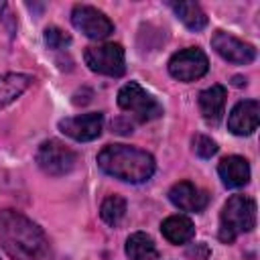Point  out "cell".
I'll return each mask as SVG.
<instances>
[{
	"label": "cell",
	"mask_w": 260,
	"mask_h": 260,
	"mask_svg": "<svg viewBox=\"0 0 260 260\" xmlns=\"http://www.w3.org/2000/svg\"><path fill=\"white\" fill-rule=\"evenodd\" d=\"M0 244L12 260H53L45 232L16 209L0 211Z\"/></svg>",
	"instance_id": "1"
},
{
	"label": "cell",
	"mask_w": 260,
	"mask_h": 260,
	"mask_svg": "<svg viewBox=\"0 0 260 260\" xmlns=\"http://www.w3.org/2000/svg\"><path fill=\"white\" fill-rule=\"evenodd\" d=\"M98 167L124 183H144L152 177L156 162L150 152L128 146V144H108L98 152Z\"/></svg>",
	"instance_id": "2"
},
{
	"label": "cell",
	"mask_w": 260,
	"mask_h": 260,
	"mask_svg": "<svg viewBox=\"0 0 260 260\" xmlns=\"http://www.w3.org/2000/svg\"><path fill=\"white\" fill-rule=\"evenodd\" d=\"M256 225V201L246 195H232L219 215V240L232 244L240 234L252 232Z\"/></svg>",
	"instance_id": "3"
},
{
	"label": "cell",
	"mask_w": 260,
	"mask_h": 260,
	"mask_svg": "<svg viewBox=\"0 0 260 260\" xmlns=\"http://www.w3.org/2000/svg\"><path fill=\"white\" fill-rule=\"evenodd\" d=\"M118 106L138 122H150L162 114V106L136 81H128L118 91Z\"/></svg>",
	"instance_id": "4"
},
{
	"label": "cell",
	"mask_w": 260,
	"mask_h": 260,
	"mask_svg": "<svg viewBox=\"0 0 260 260\" xmlns=\"http://www.w3.org/2000/svg\"><path fill=\"white\" fill-rule=\"evenodd\" d=\"M35 160L39 165V169L51 177H61V175H67L75 169L77 165V154L75 150H71L67 144H63L61 140H45L37 154H35Z\"/></svg>",
	"instance_id": "5"
},
{
	"label": "cell",
	"mask_w": 260,
	"mask_h": 260,
	"mask_svg": "<svg viewBox=\"0 0 260 260\" xmlns=\"http://www.w3.org/2000/svg\"><path fill=\"white\" fill-rule=\"evenodd\" d=\"M85 65L100 75L108 77H120L126 71V57L124 49L118 43H104V45H91L83 53Z\"/></svg>",
	"instance_id": "6"
},
{
	"label": "cell",
	"mask_w": 260,
	"mask_h": 260,
	"mask_svg": "<svg viewBox=\"0 0 260 260\" xmlns=\"http://www.w3.org/2000/svg\"><path fill=\"white\" fill-rule=\"evenodd\" d=\"M207 69H209L207 55L199 47H187L183 51H177L169 59V73L179 81H195L203 77Z\"/></svg>",
	"instance_id": "7"
},
{
	"label": "cell",
	"mask_w": 260,
	"mask_h": 260,
	"mask_svg": "<svg viewBox=\"0 0 260 260\" xmlns=\"http://www.w3.org/2000/svg\"><path fill=\"white\" fill-rule=\"evenodd\" d=\"M71 22L77 30H81L89 39H106L114 32V22L98 8L87 4H77L71 10Z\"/></svg>",
	"instance_id": "8"
},
{
	"label": "cell",
	"mask_w": 260,
	"mask_h": 260,
	"mask_svg": "<svg viewBox=\"0 0 260 260\" xmlns=\"http://www.w3.org/2000/svg\"><path fill=\"white\" fill-rule=\"evenodd\" d=\"M211 47L213 51L230 61V63H238V65H248L256 59V49L240 39H236L234 35L225 32V30H215L211 37Z\"/></svg>",
	"instance_id": "9"
},
{
	"label": "cell",
	"mask_w": 260,
	"mask_h": 260,
	"mask_svg": "<svg viewBox=\"0 0 260 260\" xmlns=\"http://www.w3.org/2000/svg\"><path fill=\"white\" fill-rule=\"evenodd\" d=\"M102 126H104V116L100 112L71 116V118H63L59 122V130L77 142H89V140L98 138L102 134Z\"/></svg>",
	"instance_id": "10"
},
{
	"label": "cell",
	"mask_w": 260,
	"mask_h": 260,
	"mask_svg": "<svg viewBox=\"0 0 260 260\" xmlns=\"http://www.w3.org/2000/svg\"><path fill=\"white\" fill-rule=\"evenodd\" d=\"M169 199L181 211H191V213L203 211L207 207V203H209L207 191L199 189L191 181H179V183H175L171 187V191H169Z\"/></svg>",
	"instance_id": "11"
},
{
	"label": "cell",
	"mask_w": 260,
	"mask_h": 260,
	"mask_svg": "<svg viewBox=\"0 0 260 260\" xmlns=\"http://www.w3.org/2000/svg\"><path fill=\"white\" fill-rule=\"evenodd\" d=\"M258 120H260V104L256 100H244L232 108L228 116V128L236 136H248L258 128Z\"/></svg>",
	"instance_id": "12"
},
{
	"label": "cell",
	"mask_w": 260,
	"mask_h": 260,
	"mask_svg": "<svg viewBox=\"0 0 260 260\" xmlns=\"http://www.w3.org/2000/svg\"><path fill=\"white\" fill-rule=\"evenodd\" d=\"M217 175H219L223 187L238 189L250 181V165L244 156L232 154V156L221 158V162L217 165Z\"/></svg>",
	"instance_id": "13"
},
{
	"label": "cell",
	"mask_w": 260,
	"mask_h": 260,
	"mask_svg": "<svg viewBox=\"0 0 260 260\" xmlns=\"http://www.w3.org/2000/svg\"><path fill=\"white\" fill-rule=\"evenodd\" d=\"M225 108V87L215 83L199 93V110L207 122H219Z\"/></svg>",
	"instance_id": "14"
},
{
	"label": "cell",
	"mask_w": 260,
	"mask_h": 260,
	"mask_svg": "<svg viewBox=\"0 0 260 260\" xmlns=\"http://www.w3.org/2000/svg\"><path fill=\"white\" fill-rule=\"evenodd\" d=\"M32 83V77L26 73H4L0 75V108H6L16 98H20L28 85Z\"/></svg>",
	"instance_id": "15"
},
{
	"label": "cell",
	"mask_w": 260,
	"mask_h": 260,
	"mask_svg": "<svg viewBox=\"0 0 260 260\" xmlns=\"http://www.w3.org/2000/svg\"><path fill=\"white\" fill-rule=\"evenodd\" d=\"M162 236L171 244H185L195 236V225L187 215H171L160 223Z\"/></svg>",
	"instance_id": "16"
},
{
	"label": "cell",
	"mask_w": 260,
	"mask_h": 260,
	"mask_svg": "<svg viewBox=\"0 0 260 260\" xmlns=\"http://www.w3.org/2000/svg\"><path fill=\"white\" fill-rule=\"evenodd\" d=\"M171 10L189 30H203L207 26V14L197 2H169Z\"/></svg>",
	"instance_id": "17"
},
{
	"label": "cell",
	"mask_w": 260,
	"mask_h": 260,
	"mask_svg": "<svg viewBox=\"0 0 260 260\" xmlns=\"http://www.w3.org/2000/svg\"><path fill=\"white\" fill-rule=\"evenodd\" d=\"M126 256L130 260H156L158 250L154 246V240L144 232H134L126 240Z\"/></svg>",
	"instance_id": "18"
},
{
	"label": "cell",
	"mask_w": 260,
	"mask_h": 260,
	"mask_svg": "<svg viewBox=\"0 0 260 260\" xmlns=\"http://www.w3.org/2000/svg\"><path fill=\"white\" fill-rule=\"evenodd\" d=\"M100 215H102V219H104L108 225L116 228V225L124 219V215H126V201H124V197H120V195H110V197H106V199L102 201Z\"/></svg>",
	"instance_id": "19"
},
{
	"label": "cell",
	"mask_w": 260,
	"mask_h": 260,
	"mask_svg": "<svg viewBox=\"0 0 260 260\" xmlns=\"http://www.w3.org/2000/svg\"><path fill=\"white\" fill-rule=\"evenodd\" d=\"M71 43V37L65 32V30H61L59 26H49V28H45V45L49 47V49H63V47H67Z\"/></svg>",
	"instance_id": "20"
},
{
	"label": "cell",
	"mask_w": 260,
	"mask_h": 260,
	"mask_svg": "<svg viewBox=\"0 0 260 260\" xmlns=\"http://www.w3.org/2000/svg\"><path fill=\"white\" fill-rule=\"evenodd\" d=\"M193 152H195L197 156H201V158H211V156L217 152V144H215V140H211L209 136L197 134V136L193 138Z\"/></svg>",
	"instance_id": "21"
}]
</instances>
